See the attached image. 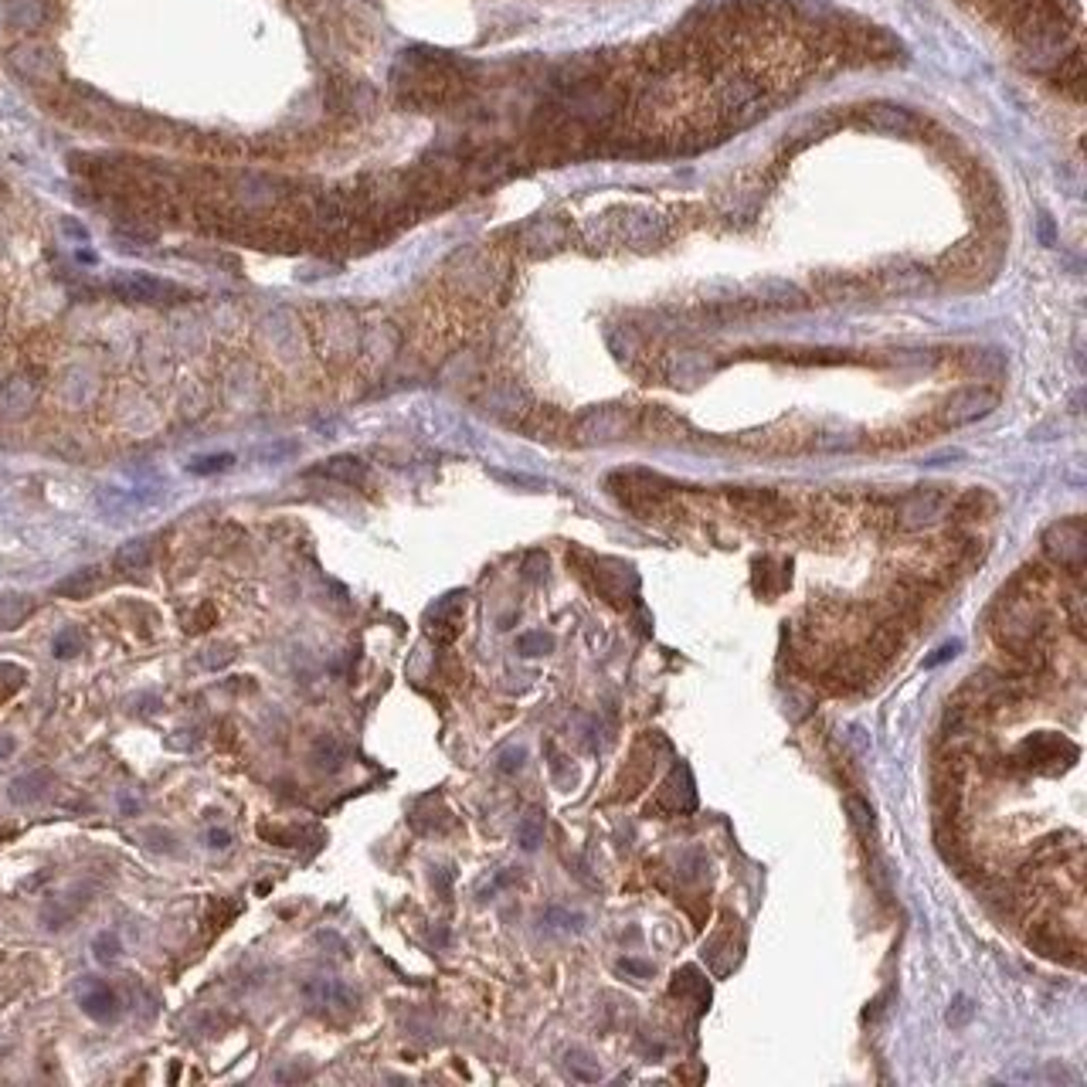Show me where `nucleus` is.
Masks as SVG:
<instances>
[{
	"mask_svg": "<svg viewBox=\"0 0 1087 1087\" xmlns=\"http://www.w3.org/2000/svg\"><path fill=\"white\" fill-rule=\"evenodd\" d=\"M972 1013H975L972 999L969 996H955L952 1009H948V1023H952V1026H965V1023L972 1020Z\"/></svg>",
	"mask_w": 1087,
	"mask_h": 1087,
	"instance_id": "nucleus-29",
	"label": "nucleus"
},
{
	"mask_svg": "<svg viewBox=\"0 0 1087 1087\" xmlns=\"http://www.w3.org/2000/svg\"><path fill=\"white\" fill-rule=\"evenodd\" d=\"M313 758H316V765H320V768H327V772H337V768L344 765V744L327 734V738L316 741Z\"/></svg>",
	"mask_w": 1087,
	"mask_h": 1087,
	"instance_id": "nucleus-19",
	"label": "nucleus"
},
{
	"mask_svg": "<svg viewBox=\"0 0 1087 1087\" xmlns=\"http://www.w3.org/2000/svg\"><path fill=\"white\" fill-rule=\"evenodd\" d=\"M1043 551L1050 554L1057 564L1071 571H1081L1087 561V530L1084 520H1064V524H1054L1043 534Z\"/></svg>",
	"mask_w": 1087,
	"mask_h": 1087,
	"instance_id": "nucleus-4",
	"label": "nucleus"
},
{
	"mask_svg": "<svg viewBox=\"0 0 1087 1087\" xmlns=\"http://www.w3.org/2000/svg\"><path fill=\"white\" fill-rule=\"evenodd\" d=\"M21 683H24V670H21V666L0 663V700L11 697L14 690H21Z\"/></svg>",
	"mask_w": 1087,
	"mask_h": 1087,
	"instance_id": "nucleus-27",
	"label": "nucleus"
},
{
	"mask_svg": "<svg viewBox=\"0 0 1087 1087\" xmlns=\"http://www.w3.org/2000/svg\"><path fill=\"white\" fill-rule=\"evenodd\" d=\"M303 996L310 1003L323 1006V1009H354L357 1006V992L340 979H310L303 986Z\"/></svg>",
	"mask_w": 1087,
	"mask_h": 1087,
	"instance_id": "nucleus-9",
	"label": "nucleus"
},
{
	"mask_svg": "<svg viewBox=\"0 0 1087 1087\" xmlns=\"http://www.w3.org/2000/svg\"><path fill=\"white\" fill-rule=\"evenodd\" d=\"M82 653V632L79 629H62L55 639V656L58 659H72Z\"/></svg>",
	"mask_w": 1087,
	"mask_h": 1087,
	"instance_id": "nucleus-26",
	"label": "nucleus"
},
{
	"mask_svg": "<svg viewBox=\"0 0 1087 1087\" xmlns=\"http://www.w3.org/2000/svg\"><path fill=\"white\" fill-rule=\"evenodd\" d=\"M99 585H102L99 568H82V571H75V575L58 581L55 592L62 598H89L92 592H99Z\"/></svg>",
	"mask_w": 1087,
	"mask_h": 1087,
	"instance_id": "nucleus-14",
	"label": "nucleus"
},
{
	"mask_svg": "<svg viewBox=\"0 0 1087 1087\" xmlns=\"http://www.w3.org/2000/svg\"><path fill=\"white\" fill-rule=\"evenodd\" d=\"M310 476H327V479H337V483H347V486H361L367 476V466L357 456H333V459H323L320 466H313Z\"/></svg>",
	"mask_w": 1087,
	"mask_h": 1087,
	"instance_id": "nucleus-12",
	"label": "nucleus"
},
{
	"mask_svg": "<svg viewBox=\"0 0 1087 1087\" xmlns=\"http://www.w3.org/2000/svg\"><path fill=\"white\" fill-rule=\"evenodd\" d=\"M48 782H51L48 772H34V775L17 778V782L11 785V799L14 802H34V799H41V795H45V785Z\"/></svg>",
	"mask_w": 1087,
	"mask_h": 1087,
	"instance_id": "nucleus-18",
	"label": "nucleus"
},
{
	"mask_svg": "<svg viewBox=\"0 0 1087 1087\" xmlns=\"http://www.w3.org/2000/svg\"><path fill=\"white\" fill-rule=\"evenodd\" d=\"M425 629H429V636L435 643H452L462 629V595L442 598V602L429 612V619H425Z\"/></svg>",
	"mask_w": 1087,
	"mask_h": 1087,
	"instance_id": "nucleus-8",
	"label": "nucleus"
},
{
	"mask_svg": "<svg viewBox=\"0 0 1087 1087\" xmlns=\"http://www.w3.org/2000/svg\"><path fill=\"white\" fill-rule=\"evenodd\" d=\"M619 972L636 975V979H649V975H653L656 969H653V965H649V962H639V958H622V962H619Z\"/></svg>",
	"mask_w": 1087,
	"mask_h": 1087,
	"instance_id": "nucleus-31",
	"label": "nucleus"
},
{
	"mask_svg": "<svg viewBox=\"0 0 1087 1087\" xmlns=\"http://www.w3.org/2000/svg\"><path fill=\"white\" fill-rule=\"evenodd\" d=\"M544 918H547V924H558L564 931H581V924H585L581 914H568V911H561V907H551Z\"/></svg>",
	"mask_w": 1087,
	"mask_h": 1087,
	"instance_id": "nucleus-28",
	"label": "nucleus"
},
{
	"mask_svg": "<svg viewBox=\"0 0 1087 1087\" xmlns=\"http://www.w3.org/2000/svg\"><path fill=\"white\" fill-rule=\"evenodd\" d=\"M231 466H235V456H231V452H215V456L194 459L187 469H191L194 476H211V473H225V469H231Z\"/></svg>",
	"mask_w": 1087,
	"mask_h": 1087,
	"instance_id": "nucleus-21",
	"label": "nucleus"
},
{
	"mask_svg": "<svg viewBox=\"0 0 1087 1087\" xmlns=\"http://www.w3.org/2000/svg\"><path fill=\"white\" fill-rule=\"evenodd\" d=\"M999 405V391L996 388H962L948 398L945 405V425H969L986 418L992 408Z\"/></svg>",
	"mask_w": 1087,
	"mask_h": 1087,
	"instance_id": "nucleus-5",
	"label": "nucleus"
},
{
	"mask_svg": "<svg viewBox=\"0 0 1087 1087\" xmlns=\"http://www.w3.org/2000/svg\"><path fill=\"white\" fill-rule=\"evenodd\" d=\"M1016 758H1020L1026 768H1037V772H1057V768H1067L1077 761V744L1067 741L1064 734L1040 731L1020 744Z\"/></svg>",
	"mask_w": 1087,
	"mask_h": 1087,
	"instance_id": "nucleus-2",
	"label": "nucleus"
},
{
	"mask_svg": "<svg viewBox=\"0 0 1087 1087\" xmlns=\"http://www.w3.org/2000/svg\"><path fill=\"white\" fill-rule=\"evenodd\" d=\"M150 561H153V551H150V541H143V537H140V541L123 544L116 551V568L126 571V575H140V571H147Z\"/></svg>",
	"mask_w": 1087,
	"mask_h": 1087,
	"instance_id": "nucleus-15",
	"label": "nucleus"
},
{
	"mask_svg": "<svg viewBox=\"0 0 1087 1087\" xmlns=\"http://www.w3.org/2000/svg\"><path fill=\"white\" fill-rule=\"evenodd\" d=\"M109 293L123 303H174V299H187V289H177L170 282L147 276V272H126L109 282Z\"/></svg>",
	"mask_w": 1087,
	"mask_h": 1087,
	"instance_id": "nucleus-3",
	"label": "nucleus"
},
{
	"mask_svg": "<svg viewBox=\"0 0 1087 1087\" xmlns=\"http://www.w3.org/2000/svg\"><path fill=\"white\" fill-rule=\"evenodd\" d=\"M1054 82L1060 92H1067L1071 99H1084V51L1074 48L1071 55H1060V65L1054 72Z\"/></svg>",
	"mask_w": 1087,
	"mask_h": 1087,
	"instance_id": "nucleus-13",
	"label": "nucleus"
},
{
	"mask_svg": "<svg viewBox=\"0 0 1087 1087\" xmlns=\"http://www.w3.org/2000/svg\"><path fill=\"white\" fill-rule=\"evenodd\" d=\"M717 106H721V116L751 123L758 113H765V85L755 75H727L721 92H717Z\"/></svg>",
	"mask_w": 1087,
	"mask_h": 1087,
	"instance_id": "nucleus-1",
	"label": "nucleus"
},
{
	"mask_svg": "<svg viewBox=\"0 0 1087 1087\" xmlns=\"http://www.w3.org/2000/svg\"><path fill=\"white\" fill-rule=\"evenodd\" d=\"M79 1003L85 1009V1016H92V1020H99V1023H109L119 1016V996L106 986V982H92V986L79 996Z\"/></svg>",
	"mask_w": 1087,
	"mask_h": 1087,
	"instance_id": "nucleus-11",
	"label": "nucleus"
},
{
	"mask_svg": "<svg viewBox=\"0 0 1087 1087\" xmlns=\"http://www.w3.org/2000/svg\"><path fill=\"white\" fill-rule=\"evenodd\" d=\"M846 812H850V823L857 826L860 836L873 833V809L860 799V795H850V799H846Z\"/></svg>",
	"mask_w": 1087,
	"mask_h": 1087,
	"instance_id": "nucleus-22",
	"label": "nucleus"
},
{
	"mask_svg": "<svg viewBox=\"0 0 1087 1087\" xmlns=\"http://www.w3.org/2000/svg\"><path fill=\"white\" fill-rule=\"evenodd\" d=\"M92 948H96V958L102 965H113L119 952H123V945H119V938L113 935V931H102V935L92 941Z\"/></svg>",
	"mask_w": 1087,
	"mask_h": 1087,
	"instance_id": "nucleus-25",
	"label": "nucleus"
},
{
	"mask_svg": "<svg viewBox=\"0 0 1087 1087\" xmlns=\"http://www.w3.org/2000/svg\"><path fill=\"white\" fill-rule=\"evenodd\" d=\"M524 761H527L524 748H507L500 755V761H496V768H500L503 775H513V772H520V768H524Z\"/></svg>",
	"mask_w": 1087,
	"mask_h": 1087,
	"instance_id": "nucleus-30",
	"label": "nucleus"
},
{
	"mask_svg": "<svg viewBox=\"0 0 1087 1087\" xmlns=\"http://www.w3.org/2000/svg\"><path fill=\"white\" fill-rule=\"evenodd\" d=\"M11 748H14V741H11V738H0V758L11 755Z\"/></svg>",
	"mask_w": 1087,
	"mask_h": 1087,
	"instance_id": "nucleus-34",
	"label": "nucleus"
},
{
	"mask_svg": "<svg viewBox=\"0 0 1087 1087\" xmlns=\"http://www.w3.org/2000/svg\"><path fill=\"white\" fill-rule=\"evenodd\" d=\"M867 123L873 126V130L880 133H901V136H911L914 126H918V119H914L907 109L901 106H890V102H873V106H867Z\"/></svg>",
	"mask_w": 1087,
	"mask_h": 1087,
	"instance_id": "nucleus-10",
	"label": "nucleus"
},
{
	"mask_svg": "<svg viewBox=\"0 0 1087 1087\" xmlns=\"http://www.w3.org/2000/svg\"><path fill=\"white\" fill-rule=\"evenodd\" d=\"M517 649L524 656H544L554 649V639L547 636V632H524V636L517 639Z\"/></svg>",
	"mask_w": 1087,
	"mask_h": 1087,
	"instance_id": "nucleus-24",
	"label": "nucleus"
},
{
	"mask_svg": "<svg viewBox=\"0 0 1087 1087\" xmlns=\"http://www.w3.org/2000/svg\"><path fill=\"white\" fill-rule=\"evenodd\" d=\"M259 836H262V840H269L272 846H299V843L306 840L303 829H286V826L272 829V826H265V823L259 826Z\"/></svg>",
	"mask_w": 1087,
	"mask_h": 1087,
	"instance_id": "nucleus-23",
	"label": "nucleus"
},
{
	"mask_svg": "<svg viewBox=\"0 0 1087 1087\" xmlns=\"http://www.w3.org/2000/svg\"><path fill=\"white\" fill-rule=\"evenodd\" d=\"M208 843L215 846V850H228V846H231V833H225V829H211Z\"/></svg>",
	"mask_w": 1087,
	"mask_h": 1087,
	"instance_id": "nucleus-33",
	"label": "nucleus"
},
{
	"mask_svg": "<svg viewBox=\"0 0 1087 1087\" xmlns=\"http://www.w3.org/2000/svg\"><path fill=\"white\" fill-rule=\"evenodd\" d=\"M958 649H962V643H948V646H941L935 656L924 659V666H928V670H931V666H938V663H945V659H952V656L958 653Z\"/></svg>",
	"mask_w": 1087,
	"mask_h": 1087,
	"instance_id": "nucleus-32",
	"label": "nucleus"
},
{
	"mask_svg": "<svg viewBox=\"0 0 1087 1087\" xmlns=\"http://www.w3.org/2000/svg\"><path fill=\"white\" fill-rule=\"evenodd\" d=\"M568 1071L575 1074L578 1081H598V1077H602L598 1060H592V1054H585V1050H568Z\"/></svg>",
	"mask_w": 1087,
	"mask_h": 1087,
	"instance_id": "nucleus-20",
	"label": "nucleus"
},
{
	"mask_svg": "<svg viewBox=\"0 0 1087 1087\" xmlns=\"http://www.w3.org/2000/svg\"><path fill=\"white\" fill-rule=\"evenodd\" d=\"M34 612L28 595H0V629H17Z\"/></svg>",
	"mask_w": 1087,
	"mask_h": 1087,
	"instance_id": "nucleus-17",
	"label": "nucleus"
},
{
	"mask_svg": "<svg viewBox=\"0 0 1087 1087\" xmlns=\"http://www.w3.org/2000/svg\"><path fill=\"white\" fill-rule=\"evenodd\" d=\"M948 510V493H941L938 486H924V490L911 493L901 503V524L904 527H924L935 524L941 513Z\"/></svg>",
	"mask_w": 1087,
	"mask_h": 1087,
	"instance_id": "nucleus-6",
	"label": "nucleus"
},
{
	"mask_svg": "<svg viewBox=\"0 0 1087 1087\" xmlns=\"http://www.w3.org/2000/svg\"><path fill=\"white\" fill-rule=\"evenodd\" d=\"M517 843H520V850H524V853L541 850V843H544V812L541 809H530L527 816L520 819Z\"/></svg>",
	"mask_w": 1087,
	"mask_h": 1087,
	"instance_id": "nucleus-16",
	"label": "nucleus"
},
{
	"mask_svg": "<svg viewBox=\"0 0 1087 1087\" xmlns=\"http://www.w3.org/2000/svg\"><path fill=\"white\" fill-rule=\"evenodd\" d=\"M11 65L24 79L34 82H48L58 75V55L48 45H21L11 51Z\"/></svg>",
	"mask_w": 1087,
	"mask_h": 1087,
	"instance_id": "nucleus-7",
	"label": "nucleus"
}]
</instances>
